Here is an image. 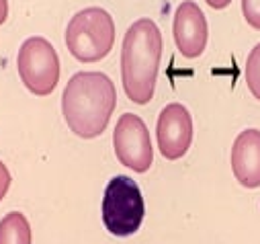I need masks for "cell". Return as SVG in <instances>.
<instances>
[{
	"label": "cell",
	"instance_id": "1",
	"mask_svg": "<svg viewBox=\"0 0 260 244\" xmlns=\"http://www.w3.org/2000/svg\"><path fill=\"white\" fill-rule=\"evenodd\" d=\"M115 107V84L103 72H76L61 95L63 119L82 140L99 138L107 130Z\"/></svg>",
	"mask_w": 260,
	"mask_h": 244
},
{
	"label": "cell",
	"instance_id": "2",
	"mask_svg": "<svg viewBox=\"0 0 260 244\" xmlns=\"http://www.w3.org/2000/svg\"><path fill=\"white\" fill-rule=\"evenodd\" d=\"M162 59V33L152 19H138L121 47V80L129 101L148 105L156 90Z\"/></svg>",
	"mask_w": 260,
	"mask_h": 244
},
{
	"label": "cell",
	"instance_id": "3",
	"mask_svg": "<svg viewBox=\"0 0 260 244\" xmlns=\"http://www.w3.org/2000/svg\"><path fill=\"white\" fill-rule=\"evenodd\" d=\"M115 43L113 17L101 7L78 11L66 27V47L82 64L107 57Z\"/></svg>",
	"mask_w": 260,
	"mask_h": 244
},
{
	"label": "cell",
	"instance_id": "4",
	"mask_svg": "<svg viewBox=\"0 0 260 244\" xmlns=\"http://www.w3.org/2000/svg\"><path fill=\"white\" fill-rule=\"evenodd\" d=\"M101 211H103V224L113 236L127 238L136 234L146 214L144 197L138 182L123 174L111 178L103 195Z\"/></svg>",
	"mask_w": 260,
	"mask_h": 244
},
{
	"label": "cell",
	"instance_id": "5",
	"mask_svg": "<svg viewBox=\"0 0 260 244\" xmlns=\"http://www.w3.org/2000/svg\"><path fill=\"white\" fill-rule=\"evenodd\" d=\"M17 68L27 90L37 97L51 95L59 82L57 51L41 35H33L23 41L17 57Z\"/></svg>",
	"mask_w": 260,
	"mask_h": 244
},
{
	"label": "cell",
	"instance_id": "6",
	"mask_svg": "<svg viewBox=\"0 0 260 244\" xmlns=\"http://www.w3.org/2000/svg\"><path fill=\"white\" fill-rule=\"evenodd\" d=\"M113 148L123 166L134 172H148L154 162V148L148 126L134 113H123L113 132Z\"/></svg>",
	"mask_w": 260,
	"mask_h": 244
},
{
	"label": "cell",
	"instance_id": "7",
	"mask_svg": "<svg viewBox=\"0 0 260 244\" xmlns=\"http://www.w3.org/2000/svg\"><path fill=\"white\" fill-rule=\"evenodd\" d=\"M158 148L166 160L182 158L192 144V117L182 103H168L156 126Z\"/></svg>",
	"mask_w": 260,
	"mask_h": 244
},
{
	"label": "cell",
	"instance_id": "8",
	"mask_svg": "<svg viewBox=\"0 0 260 244\" xmlns=\"http://www.w3.org/2000/svg\"><path fill=\"white\" fill-rule=\"evenodd\" d=\"M172 35L178 51L188 59L199 57L205 51L209 29H207V19L197 3L184 0V3L178 5L172 23Z\"/></svg>",
	"mask_w": 260,
	"mask_h": 244
},
{
	"label": "cell",
	"instance_id": "9",
	"mask_svg": "<svg viewBox=\"0 0 260 244\" xmlns=\"http://www.w3.org/2000/svg\"><path fill=\"white\" fill-rule=\"evenodd\" d=\"M232 170L246 189L260 187V130H244L232 146Z\"/></svg>",
	"mask_w": 260,
	"mask_h": 244
},
{
	"label": "cell",
	"instance_id": "10",
	"mask_svg": "<svg viewBox=\"0 0 260 244\" xmlns=\"http://www.w3.org/2000/svg\"><path fill=\"white\" fill-rule=\"evenodd\" d=\"M0 244H33L31 224L21 211H11L0 220Z\"/></svg>",
	"mask_w": 260,
	"mask_h": 244
},
{
	"label": "cell",
	"instance_id": "11",
	"mask_svg": "<svg viewBox=\"0 0 260 244\" xmlns=\"http://www.w3.org/2000/svg\"><path fill=\"white\" fill-rule=\"evenodd\" d=\"M246 84L250 88V93L260 101V43L254 45V49L250 51L248 59H246Z\"/></svg>",
	"mask_w": 260,
	"mask_h": 244
},
{
	"label": "cell",
	"instance_id": "12",
	"mask_svg": "<svg viewBox=\"0 0 260 244\" xmlns=\"http://www.w3.org/2000/svg\"><path fill=\"white\" fill-rule=\"evenodd\" d=\"M242 15L252 29L260 31V0H242Z\"/></svg>",
	"mask_w": 260,
	"mask_h": 244
},
{
	"label": "cell",
	"instance_id": "13",
	"mask_svg": "<svg viewBox=\"0 0 260 244\" xmlns=\"http://www.w3.org/2000/svg\"><path fill=\"white\" fill-rule=\"evenodd\" d=\"M9 187H11V172H9V168L5 166V162L0 160V201L7 197Z\"/></svg>",
	"mask_w": 260,
	"mask_h": 244
},
{
	"label": "cell",
	"instance_id": "14",
	"mask_svg": "<svg viewBox=\"0 0 260 244\" xmlns=\"http://www.w3.org/2000/svg\"><path fill=\"white\" fill-rule=\"evenodd\" d=\"M205 3L211 7V9H215V11H221V9H225L232 0H205Z\"/></svg>",
	"mask_w": 260,
	"mask_h": 244
},
{
	"label": "cell",
	"instance_id": "15",
	"mask_svg": "<svg viewBox=\"0 0 260 244\" xmlns=\"http://www.w3.org/2000/svg\"><path fill=\"white\" fill-rule=\"evenodd\" d=\"M9 17V0H0V25H5Z\"/></svg>",
	"mask_w": 260,
	"mask_h": 244
}]
</instances>
